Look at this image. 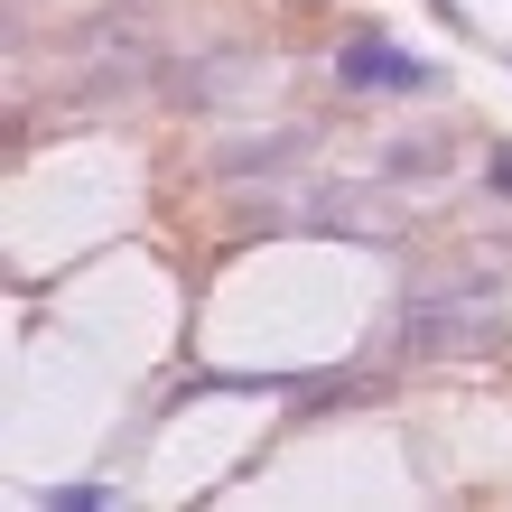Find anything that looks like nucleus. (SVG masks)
I'll return each mask as SVG.
<instances>
[{
  "label": "nucleus",
  "instance_id": "3",
  "mask_svg": "<svg viewBox=\"0 0 512 512\" xmlns=\"http://www.w3.org/2000/svg\"><path fill=\"white\" fill-rule=\"evenodd\" d=\"M308 131H270V140H224V177H252V168H289Z\"/></svg>",
  "mask_w": 512,
  "mask_h": 512
},
{
  "label": "nucleus",
  "instance_id": "2",
  "mask_svg": "<svg viewBox=\"0 0 512 512\" xmlns=\"http://www.w3.org/2000/svg\"><path fill=\"white\" fill-rule=\"evenodd\" d=\"M336 75H345V84H382V94H419V84H429V66L401 56L391 38H354V47L336 56Z\"/></svg>",
  "mask_w": 512,
  "mask_h": 512
},
{
  "label": "nucleus",
  "instance_id": "1",
  "mask_svg": "<svg viewBox=\"0 0 512 512\" xmlns=\"http://www.w3.org/2000/svg\"><path fill=\"white\" fill-rule=\"evenodd\" d=\"M503 345V308L494 289H457V298H410L401 308V354H419V364H485V354Z\"/></svg>",
  "mask_w": 512,
  "mask_h": 512
},
{
  "label": "nucleus",
  "instance_id": "5",
  "mask_svg": "<svg viewBox=\"0 0 512 512\" xmlns=\"http://www.w3.org/2000/svg\"><path fill=\"white\" fill-rule=\"evenodd\" d=\"M38 503H56V512H103L112 485H56V494H38Z\"/></svg>",
  "mask_w": 512,
  "mask_h": 512
},
{
  "label": "nucleus",
  "instance_id": "6",
  "mask_svg": "<svg viewBox=\"0 0 512 512\" xmlns=\"http://www.w3.org/2000/svg\"><path fill=\"white\" fill-rule=\"evenodd\" d=\"M503 261H512V243H503Z\"/></svg>",
  "mask_w": 512,
  "mask_h": 512
},
{
  "label": "nucleus",
  "instance_id": "4",
  "mask_svg": "<svg viewBox=\"0 0 512 512\" xmlns=\"http://www.w3.org/2000/svg\"><path fill=\"white\" fill-rule=\"evenodd\" d=\"M391 168H401V177H429V168H447V140H401V149H391Z\"/></svg>",
  "mask_w": 512,
  "mask_h": 512
}]
</instances>
